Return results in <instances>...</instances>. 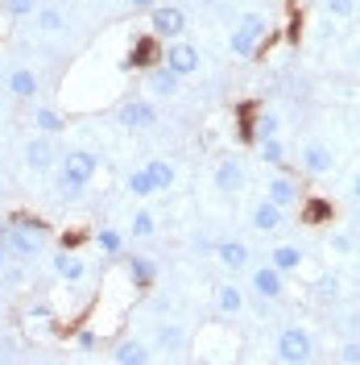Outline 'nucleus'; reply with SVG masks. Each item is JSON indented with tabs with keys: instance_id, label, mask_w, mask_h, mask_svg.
I'll use <instances>...</instances> for the list:
<instances>
[{
	"instance_id": "obj_20",
	"label": "nucleus",
	"mask_w": 360,
	"mask_h": 365,
	"mask_svg": "<svg viewBox=\"0 0 360 365\" xmlns=\"http://www.w3.org/2000/svg\"><path fill=\"white\" fill-rule=\"evenodd\" d=\"M154 344H158L162 353H182V349L191 344V336H186V328H179V324H158Z\"/></svg>"
},
{
	"instance_id": "obj_10",
	"label": "nucleus",
	"mask_w": 360,
	"mask_h": 365,
	"mask_svg": "<svg viewBox=\"0 0 360 365\" xmlns=\"http://www.w3.org/2000/svg\"><path fill=\"white\" fill-rule=\"evenodd\" d=\"M4 91L17 96V100H33L42 91V75L33 67H9L4 71Z\"/></svg>"
},
{
	"instance_id": "obj_25",
	"label": "nucleus",
	"mask_w": 360,
	"mask_h": 365,
	"mask_svg": "<svg viewBox=\"0 0 360 365\" xmlns=\"http://www.w3.org/2000/svg\"><path fill=\"white\" fill-rule=\"evenodd\" d=\"M216 307H220V316H240V312H245V291L232 287V282L220 287V291H216Z\"/></svg>"
},
{
	"instance_id": "obj_45",
	"label": "nucleus",
	"mask_w": 360,
	"mask_h": 365,
	"mask_svg": "<svg viewBox=\"0 0 360 365\" xmlns=\"http://www.w3.org/2000/svg\"><path fill=\"white\" fill-rule=\"evenodd\" d=\"M356 63H360V46H356Z\"/></svg>"
},
{
	"instance_id": "obj_2",
	"label": "nucleus",
	"mask_w": 360,
	"mask_h": 365,
	"mask_svg": "<svg viewBox=\"0 0 360 365\" xmlns=\"http://www.w3.org/2000/svg\"><path fill=\"white\" fill-rule=\"evenodd\" d=\"M265 34H270V21H265V13H245L240 21L232 25V34H228V50H232L236 58H253Z\"/></svg>"
},
{
	"instance_id": "obj_17",
	"label": "nucleus",
	"mask_w": 360,
	"mask_h": 365,
	"mask_svg": "<svg viewBox=\"0 0 360 365\" xmlns=\"http://www.w3.org/2000/svg\"><path fill=\"white\" fill-rule=\"evenodd\" d=\"M265 200H273V204H282V207H290L302 200V187L290 179V175H273L270 182H265Z\"/></svg>"
},
{
	"instance_id": "obj_14",
	"label": "nucleus",
	"mask_w": 360,
	"mask_h": 365,
	"mask_svg": "<svg viewBox=\"0 0 360 365\" xmlns=\"http://www.w3.org/2000/svg\"><path fill=\"white\" fill-rule=\"evenodd\" d=\"M145 88L154 91V96H162V100H174L182 91V75H174L166 63H158V67H149V75H145Z\"/></svg>"
},
{
	"instance_id": "obj_12",
	"label": "nucleus",
	"mask_w": 360,
	"mask_h": 365,
	"mask_svg": "<svg viewBox=\"0 0 360 365\" xmlns=\"http://www.w3.org/2000/svg\"><path fill=\"white\" fill-rule=\"evenodd\" d=\"M248 225L257 228V232H277V228L286 225V207L273 204V200H257V204L248 207Z\"/></svg>"
},
{
	"instance_id": "obj_35",
	"label": "nucleus",
	"mask_w": 360,
	"mask_h": 365,
	"mask_svg": "<svg viewBox=\"0 0 360 365\" xmlns=\"http://www.w3.org/2000/svg\"><path fill=\"white\" fill-rule=\"evenodd\" d=\"M327 216H332V204H323V200H315V204H307V220H311V225H323Z\"/></svg>"
},
{
	"instance_id": "obj_13",
	"label": "nucleus",
	"mask_w": 360,
	"mask_h": 365,
	"mask_svg": "<svg viewBox=\"0 0 360 365\" xmlns=\"http://www.w3.org/2000/svg\"><path fill=\"white\" fill-rule=\"evenodd\" d=\"M211 182H216V191H220V195H236V191L245 187V166H240L236 158H220V162H216Z\"/></svg>"
},
{
	"instance_id": "obj_30",
	"label": "nucleus",
	"mask_w": 360,
	"mask_h": 365,
	"mask_svg": "<svg viewBox=\"0 0 360 365\" xmlns=\"http://www.w3.org/2000/svg\"><path fill=\"white\" fill-rule=\"evenodd\" d=\"M154 232H158V216H154V212H145V207H141V212H133L129 237H133V241H145V237H154Z\"/></svg>"
},
{
	"instance_id": "obj_28",
	"label": "nucleus",
	"mask_w": 360,
	"mask_h": 365,
	"mask_svg": "<svg viewBox=\"0 0 360 365\" xmlns=\"http://www.w3.org/2000/svg\"><path fill=\"white\" fill-rule=\"evenodd\" d=\"M257 150H261V162H270V166H286V141L282 137H261L257 141Z\"/></svg>"
},
{
	"instance_id": "obj_9",
	"label": "nucleus",
	"mask_w": 360,
	"mask_h": 365,
	"mask_svg": "<svg viewBox=\"0 0 360 365\" xmlns=\"http://www.w3.org/2000/svg\"><path fill=\"white\" fill-rule=\"evenodd\" d=\"M216 262L228 274H240L253 266V250H248L245 241H236V237H224V241H216Z\"/></svg>"
},
{
	"instance_id": "obj_27",
	"label": "nucleus",
	"mask_w": 360,
	"mask_h": 365,
	"mask_svg": "<svg viewBox=\"0 0 360 365\" xmlns=\"http://www.w3.org/2000/svg\"><path fill=\"white\" fill-rule=\"evenodd\" d=\"M95 250L104 253V257H120V253H125V232H116V228H100V232H95Z\"/></svg>"
},
{
	"instance_id": "obj_40",
	"label": "nucleus",
	"mask_w": 360,
	"mask_h": 365,
	"mask_svg": "<svg viewBox=\"0 0 360 365\" xmlns=\"http://www.w3.org/2000/svg\"><path fill=\"white\" fill-rule=\"evenodd\" d=\"M352 200L360 204V175H352Z\"/></svg>"
},
{
	"instance_id": "obj_42",
	"label": "nucleus",
	"mask_w": 360,
	"mask_h": 365,
	"mask_svg": "<svg viewBox=\"0 0 360 365\" xmlns=\"http://www.w3.org/2000/svg\"><path fill=\"white\" fill-rule=\"evenodd\" d=\"M0 120H4V96H0Z\"/></svg>"
},
{
	"instance_id": "obj_41",
	"label": "nucleus",
	"mask_w": 360,
	"mask_h": 365,
	"mask_svg": "<svg viewBox=\"0 0 360 365\" xmlns=\"http://www.w3.org/2000/svg\"><path fill=\"white\" fill-rule=\"evenodd\" d=\"M4 266H9V250H4V241H0V274H4Z\"/></svg>"
},
{
	"instance_id": "obj_43",
	"label": "nucleus",
	"mask_w": 360,
	"mask_h": 365,
	"mask_svg": "<svg viewBox=\"0 0 360 365\" xmlns=\"http://www.w3.org/2000/svg\"><path fill=\"white\" fill-rule=\"evenodd\" d=\"M0 200H4V182H0Z\"/></svg>"
},
{
	"instance_id": "obj_37",
	"label": "nucleus",
	"mask_w": 360,
	"mask_h": 365,
	"mask_svg": "<svg viewBox=\"0 0 360 365\" xmlns=\"http://www.w3.org/2000/svg\"><path fill=\"white\" fill-rule=\"evenodd\" d=\"M332 245H336L339 253H348V250H352V237H348V232H336V237H332Z\"/></svg>"
},
{
	"instance_id": "obj_5",
	"label": "nucleus",
	"mask_w": 360,
	"mask_h": 365,
	"mask_svg": "<svg viewBox=\"0 0 360 365\" xmlns=\"http://www.w3.org/2000/svg\"><path fill=\"white\" fill-rule=\"evenodd\" d=\"M149 34L158 38V42H174L186 34V13L174 9V4H154L149 9Z\"/></svg>"
},
{
	"instance_id": "obj_6",
	"label": "nucleus",
	"mask_w": 360,
	"mask_h": 365,
	"mask_svg": "<svg viewBox=\"0 0 360 365\" xmlns=\"http://www.w3.org/2000/svg\"><path fill=\"white\" fill-rule=\"evenodd\" d=\"M162 63L174 71V75H195V71L203 67V54H199V46H191V42H182V38H174V42H166V50H162Z\"/></svg>"
},
{
	"instance_id": "obj_34",
	"label": "nucleus",
	"mask_w": 360,
	"mask_h": 365,
	"mask_svg": "<svg viewBox=\"0 0 360 365\" xmlns=\"http://www.w3.org/2000/svg\"><path fill=\"white\" fill-rule=\"evenodd\" d=\"M336 361H344V365H360V341H344L336 349Z\"/></svg>"
},
{
	"instance_id": "obj_8",
	"label": "nucleus",
	"mask_w": 360,
	"mask_h": 365,
	"mask_svg": "<svg viewBox=\"0 0 360 365\" xmlns=\"http://www.w3.org/2000/svg\"><path fill=\"white\" fill-rule=\"evenodd\" d=\"M116 125H120V129H133V133L154 129V125H158V108H154L149 100H125V104L116 108Z\"/></svg>"
},
{
	"instance_id": "obj_15",
	"label": "nucleus",
	"mask_w": 360,
	"mask_h": 365,
	"mask_svg": "<svg viewBox=\"0 0 360 365\" xmlns=\"http://www.w3.org/2000/svg\"><path fill=\"white\" fill-rule=\"evenodd\" d=\"M298 162H302V170H307V175H327V170L336 166V154H332L323 141H311V145H302Z\"/></svg>"
},
{
	"instance_id": "obj_18",
	"label": "nucleus",
	"mask_w": 360,
	"mask_h": 365,
	"mask_svg": "<svg viewBox=\"0 0 360 365\" xmlns=\"http://www.w3.org/2000/svg\"><path fill=\"white\" fill-rule=\"evenodd\" d=\"M158 58H162V46H158V38L149 34V38H137L125 63H129V67H158Z\"/></svg>"
},
{
	"instance_id": "obj_26",
	"label": "nucleus",
	"mask_w": 360,
	"mask_h": 365,
	"mask_svg": "<svg viewBox=\"0 0 360 365\" xmlns=\"http://www.w3.org/2000/svg\"><path fill=\"white\" fill-rule=\"evenodd\" d=\"M33 21H38L42 34H58V29H67V17H63V9H58V4H38Z\"/></svg>"
},
{
	"instance_id": "obj_7",
	"label": "nucleus",
	"mask_w": 360,
	"mask_h": 365,
	"mask_svg": "<svg viewBox=\"0 0 360 365\" xmlns=\"http://www.w3.org/2000/svg\"><path fill=\"white\" fill-rule=\"evenodd\" d=\"M248 287H253V295L257 299H270V303H277V299L286 295V274L277 270V266H253L248 270Z\"/></svg>"
},
{
	"instance_id": "obj_29",
	"label": "nucleus",
	"mask_w": 360,
	"mask_h": 365,
	"mask_svg": "<svg viewBox=\"0 0 360 365\" xmlns=\"http://www.w3.org/2000/svg\"><path fill=\"white\" fill-rule=\"evenodd\" d=\"M125 187L133 191L137 200H149V195H158V187H154V179H149V170L141 166V170H129L125 175Z\"/></svg>"
},
{
	"instance_id": "obj_33",
	"label": "nucleus",
	"mask_w": 360,
	"mask_h": 365,
	"mask_svg": "<svg viewBox=\"0 0 360 365\" xmlns=\"http://www.w3.org/2000/svg\"><path fill=\"white\" fill-rule=\"evenodd\" d=\"M356 4L360 0H323V9H327L332 17H339V21H348V17L356 13Z\"/></svg>"
},
{
	"instance_id": "obj_24",
	"label": "nucleus",
	"mask_w": 360,
	"mask_h": 365,
	"mask_svg": "<svg viewBox=\"0 0 360 365\" xmlns=\"http://www.w3.org/2000/svg\"><path fill=\"white\" fill-rule=\"evenodd\" d=\"M145 170H149V179H154L158 191H170L174 179H179V170H174V162H170V158H149V162H145Z\"/></svg>"
},
{
	"instance_id": "obj_46",
	"label": "nucleus",
	"mask_w": 360,
	"mask_h": 365,
	"mask_svg": "<svg viewBox=\"0 0 360 365\" xmlns=\"http://www.w3.org/2000/svg\"><path fill=\"white\" fill-rule=\"evenodd\" d=\"M356 133H360V125H356Z\"/></svg>"
},
{
	"instance_id": "obj_31",
	"label": "nucleus",
	"mask_w": 360,
	"mask_h": 365,
	"mask_svg": "<svg viewBox=\"0 0 360 365\" xmlns=\"http://www.w3.org/2000/svg\"><path fill=\"white\" fill-rule=\"evenodd\" d=\"M0 9H4L13 21H25V17L38 13V0H0Z\"/></svg>"
},
{
	"instance_id": "obj_16",
	"label": "nucleus",
	"mask_w": 360,
	"mask_h": 365,
	"mask_svg": "<svg viewBox=\"0 0 360 365\" xmlns=\"http://www.w3.org/2000/svg\"><path fill=\"white\" fill-rule=\"evenodd\" d=\"M50 262H54V274H58L67 287H75V282H83V278H88V262H83L79 253L63 250V253H54Z\"/></svg>"
},
{
	"instance_id": "obj_23",
	"label": "nucleus",
	"mask_w": 360,
	"mask_h": 365,
	"mask_svg": "<svg viewBox=\"0 0 360 365\" xmlns=\"http://www.w3.org/2000/svg\"><path fill=\"white\" fill-rule=\"evenodd\" d=\"M33 129H38V133L58 137V133H67V116L58 113V108H46V104H38V108H33Z\"/></svg>"
},
{
	"instance_id": "obj_4",
	"label": "nucleus",
	"mask_w": 360,
	"mask_h": 365,
	"mask_svg": "<svg viewBox=\"0 0 360 365\" xmlns=\"http://www.w3.org/2000/svg\"><path fill=\"white\" fill-rule=\"evenodd\" d=\"M95 170H100V154H91V150H67L63 166H58V179L75 182V187H88L95 179Z\"/></svg>"
},
{
	"instance_id": "obj_22",
	"label": "nucleus",
	"mask_w": 360,
	"mask_h": 365,
	"mask_svg": "<svg viewBox=\"0 0 360 365\" xmlns=\"http://www.w3.org/2000/svg\"><path fill=\"white\" fill-rule=\"evenodd\" d=\"M302 262H307V253L298 250V245H273L270 250V266H277L282 274H298Z\"/></svg>"
},
{
	"instance_id": "obj_38",
	"label": "nucleus",
	"mask_w": 360,
	"mask_h": 365,
	"mask_svg": "<svg viewBox=\"0 0 360 365\" xmlns=\"http://www.w3.org/2000/svg\"><path fill=\"white\" fill-rule=\"evenodd\" d=\"M95 344H100V341H95V336H91V332H79V349H83V353H91V349H95Z\"/></svg>"
},
{
	"instance_id": "obj_1",
	"label": "nucleus",
	"mask_w": 360,
	"mask_h": 365,
	"mask_svg": "<svg viewBox=\"0 0 360 365\" xmlns=\"http://www.w3.org/2000/svg\"><path fill=\"white\" fill-rule=\"evenodd\" d=\"M0 241H4V250L9 257H17V262H38L50 245V228L38 225V220H29V216H13V225L0 232Z\"/></svg>"
},
{
	"instance_id": "obj_39",
	"label": "nucleus",
	"mask_w": 360,
	"mask_h": 365,
	"mask_svg": "<svg viewBox=\"0 0 360 365\" xmlns=\"http://www.w3.org/2000/svg\"><path fill=\"white\" fill-rule=\"evenodd\" d=\"M154 4H162V0H129V9H154Z\"/></svg>"
},
{
	"instance_id": "obj_3",
	"label": "nucleus",
	"mask_w": 360,
	"mask_h": 365,
	"mask_svg": "<svg viewBox=\"0 0 360 365\" xmlns=\"http://www.w3.org/2000/svg\"><path fill=\"white\" fill-rule=\"evenodd\" d=\"M273 357L286 361V365H307L311 357H315V341H311V332L298 328V324L282 328V332H277V344H273Z\"/></svg>"
},
{
	"instance_id": "obj_36",
	"label": "nucleus",
	"mask_w": 360,
	"mask_h": 365,
	"mask_svg": "<svg viewBox=\"0 0 360 365\" xmlns=\"http://www.w3.org/2000/svg\"><path fill=\"white\" fill-rule=\"evenodd\" d=\"M319 299H336L339 295V278H319Z\"/></svg>"
},
{
	"instance_id": "obj_21",
	"label": "nucleus",
	"mask_w": 360,
	"mask_h": 365,
	"mask_svg": "<svg viewBox=\"0 0 360 365\" xmlns=\"http://www.w3.org/2000/svg\"><path fill=\"white\" fill-rule=\"evenodd\" d=\"M129 282H133L137 291H149V287L158 282V266H154L149 257L133 253V257H129Z\"/></svg>"
},
{
	"instance_id": "obj_32",
	"label": "nucleus",
	"mask_w": 360,
	"mask_h": 365,
	"mask_svg": "<svg viewBox=\"0 0 360 365\" xmlns=\"http://www.w3.org/2000/svg\"><path fill=\"white\" fill-rule=\"evenodd\" d=\"M277 129H282V120H277L273 113H261V116H257V125H253L257 141H261V137H277Z\"/></svg>"
},
{
	"instance_id": "obj_44",
	"label": "nucleus",
	"mask_w": 360,
	"mask_h": 365,
	"mask_svg": "<svg viewBox=\"0 0 360 365\" xmlns=\"http://www.w3.org/2000/svg\"><path fill=\"white\" fill-rule=\"evenodd\" d=\"M199 4H216V0H199Z\"/></svg>"
},
{
	"instance_id": "obj_19",
	"label": "nucleus",
	"mask_w": 360,
	"mask_h": 365,
	"mask_svg": "<svg viewBox=\"0 0 360 365\" xmlns=\"http://www.w3.org/2000/svg\"><path fill=\"white\" fill-rule=\"evenodd\" d=\"M149 344H141V341H116L112 344V361L116 365H149Z\"/></svg>"
},
{
	"instance_id": "obj_11",
	"label": "nucleus",
	"mask_w": 360,
	"mask_h": 365,
	"mask_svg": "<svg viewBox=\"0 0 360 365\" xmlns=\"http://www.w3.org/2000/svg\"><path fill=\"white\" fill-rule=\"evenodd\" d=\"M54 162H58V145H54V137L50 133L29 137V145H25V166H29V170H50Z\"/></svg>"
}]
</instances>
